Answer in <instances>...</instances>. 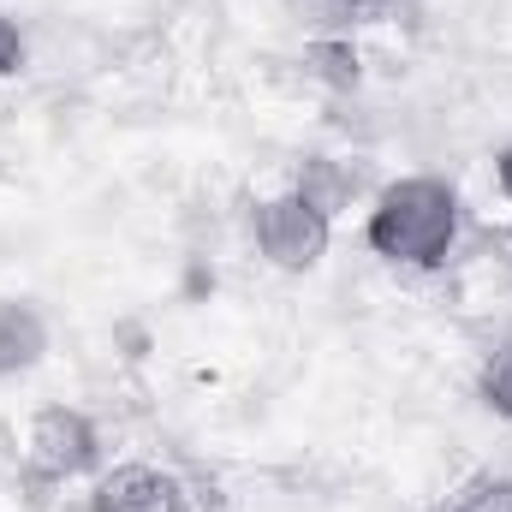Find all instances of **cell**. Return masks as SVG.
<instances>
[{
    "instance_id": "1",
    "label": "cell",
    "mask_w": 512,
    "mask_h": 512,
    "mask_svg": "<svg viewBox=\"0 0 512 512\" xmlns=\"http://www.w3.org/2000/svg\"><path fill=\"white\" fill-rule=\"evenodd\" d=\"M364 245L393 268H441L459 245V191L435 173H405L376 191Z\"/></svg>"
},
{
    "instance_id": "10",
    "label": "cell",
    "mask_w": 512,
    "mask_h": 512,
    "mask_svg": "<svg viewBox=\"0 0 512 512\" xmlns=\"http://www.w3.org/2000/svg\"><path fill=\"white\" fill-rule=\"evenodd\" d=\"M24 66V30L6 18V6H0V78H12Z\"/></svg>"
},
{
    "instance_id": "12",
    "label": "cell",
    "mask_w": 512,
    "mask_h": 512,
    "mask_svg": "<svg viewBox=\"0 0 512 512\" xmlns=\"http://www.w3.org/2000/svg\"><path fill=\"white\" fill-rule=\"evenodd\" d=\"M334 6H382V0H334Z\"/></svg>"
},
{
    "instance_id": "11",
    "label": "cell",
    "mask_w": 512,
    "mask_h": 512,
    "mask_svg": "<svg viewBox=\"0 0 512 512\" xmlns=\"http://www.w3.org/2000/svg\"><path fill=\"white\" fill-rule=\"evenodd\" d=\"M495 185H501V191L512 197V143L501 149V155H495Z\"/></svg>"
},
{
    "instance_id": "2",
    "label": "cell",
    "mask_w": 512,
    "mask_h": 512,
    "mask_svg": "<svg viewBox=\"0 0 512 512\" xmlns=\"http://www.w3.org/2000/svg\"><path fill=\"white\" fill-rule=\"evenodd\" d=\"M24 465L36 483H78L102 471V429L84 405H42L24 429Z\"/></svg>"
},
{
    "instance_id": "8",
    "label": "cell",
    "mask_w": 512,
    "mask_h": 512,
    "mask_svg": "<svg viewBox=\"0 0 512 512\" xmlns=\"http://www.w3.org/2000/svg\"><path fill=\"white\" fill-rule=\"evenodd\" d=\"M292 191H304L316 209H328V215H334V209H340V203L358 191V173H340L334 161H322V155H316V161L298 173V185H292Z\"/></svg>"
},
{
    "instance_id": "9",
    "label": "cell",
    "mask_w": 512,
    "mask_h": 512,
    "mask_svg": "<svg viewBox=\"0 0 512 512\" xmlns=\"http://www.w3.org/2000/svg\"><path fill=\"white\" fill-rule=\"evenodd\" d=\"M310 60H328V66H316L322 78H334V84H358V48H346V42H316Z\"/></svg>"
},
{
    "instance_id": "4",
    "label": "cell",
    "mask_w": 512,
    "mask_h": 512,
    "mask_svg": "<svg viewBox=\"0 0 512 512\" xmlns=\"http://www.w3.org/2000/svg\"><path fill=\"white\" fill-rule=\"evenodd\" d=\"M84 512H185V483L161 465H114L90 483Z\"/></svg>"
},
{
    "instance_id": "3",
    "label": "cell",
    "mask_w": 512,
    "mask_h": 512,
    "mask_svg": "<svg viewBox=\"0 0 512 512\" xmlns=\"http://www.w3.org/2000/svg\"><path fill=\"white\" fill-rule=\"evenodd\" d=\"M251 239L280 274H310L334 245V215L316 209L304 191H280L251 209Z\"/></svg>"
},
{
    "instance_id": "6",
    "label": "cell",
    "mask_w": 512,
    "mask_h": 512,
    "mask_svg": "<svg viewBox=\"0 0 512 512\" xmlns=\"http://www.w3.org/2000/svg\"><path fill=\"white\" fill-rule=\"evenodd\" d=\"M435 512H512V477L507 471H471L465 483H453Z\"/></svg>"
},
{
    "instance_id": "7",
    "label": "cell",
    "mask_w": 512,
    "mask_h": 512,
    "mask_svg": "<svg viewBox=\"0 0 512 512\" xmlns=\"http://www.w3.org/2000/svg\"><path fill=\"white\" fill-rule=\"evenodd\" d=\"M477 399L489 417H512V334H501L477 364Z\"/></svg>"
},
{
    "instance_id": "5",
    "label": "cell",
    "mask_w": 512,
    "mask_h": 512,
    "mask_svg": "<svg viewBox=\"0 0 512 512\" xmlns=\"http://www.w3.org/2000/svg\"><path fill=\"white\" fill-rule=\"evenodd\" d=\"M48 316L30 298H0V376H30L48 358Z\"/></svg>"
}]
</instances>
